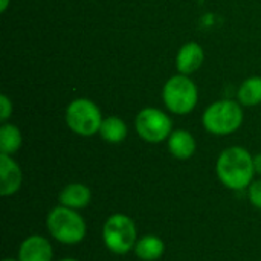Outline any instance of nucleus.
<instances>
[{
    "label": "nucleus",
    "instance_id": "obj_19",
    "mask_svg": "<svg viewBox=\"0 0 261 261\" xmlns=\"http://www.w3.org/2000/svg\"><path fill=\"white\" fill-rule=\"evenodd\" d=\"M254 167H255V173L261 176V153L254 156Z\"/></svg>",
    "mask_w": 261,
    "mask_h": 261
},
{
    "label": "nucleus",
    "instance_id": "obj_2",
    "mask_svg": "<svg viewBox=\"0 0 261 261\" xmlns=\"http://www.w3.org/2000/svg\"><path fill=\"white\" fill-rule=\"evenodd\" d=\"M46 226L49 234L63 245H76L84 240L87 232L86 222L76 210L63 205L54 208L47 214Z\"/></svg>",
    "mask_w": 261,
    "mask_h": 261
},
{
    "label": "nucleus",
    "instance_id": "obj_12",
    "mask_svg": "<svg viewBox=\"0 0 261 261\" xmlns=\"http://www.w3.org/2000/svg\"><path fill=\"white\" fill-rule=\"evenodd\" d=\"M168 150L176 159L187 161L196 153V139L187 130H176L168 138Z\"/></svg>",
    "mask_w": 261,
    "mask_h": 261
},
{
    "label": "nucleus",
    "instance_id": "obj_3",
    "mask_svg": "<svg viewBox=\"0 0 261 261\" xmlns=\"http://www.w3.org/2000/svg\"><path fill=\"white\" fill-rule=\"evenodd\" d=\"M202 122L206 132L217 135V136H225L231 135L236 130L240 128L243 122V110L240 104L231 99H223L211 104L203 116Z\"/></svg>",
    "mask_w": 261,
    "mask_h": 261
},
{
    "label": "nucleus",
    "instance_id": "obj_10",
    "mask_svg": "<svg viewBox=\"0 0 261 261\" xmlns=\"http://www.w3.org/2000/svg\"><path fill=\"white\" fill-rule=\"evenodd\" d=\"M205 60V52L200 44L197 43H187L184 44L176 57V67L179 73L190 75L196 72Z\"/></svg>",
    "mask_w": 261,
    "mask_h": 261
},
{
    "label": "nucleus",
    "instance_id": "obj_22",
    "mask_svg": "<svg viewBox=\"0 0 261 261\" xmlns=\"http://www.w3.org/2000/svg\"><path fill=\"white\" fill-rule=\"evenodd\" d=\"M60 261H78V260H73V258H64V260H60Z\"/></svg>",
    "mask_w": 261,
    "mask_h": 261
},
{
    "label": "nucleus",
    "instance_id": "obj_9",
    "mask_svg": "<svg viewBox=\"0 0 261 261\" xmlns=\"http://www.w3.org/2000/svg\"><path fill=\"white\" fill-rule=\"evenodd\" d=\"M52 245L41 236H31L24 239L18 249L20 261H52Z\"/></svg>",
    "mask_w": 261,
    "mask_h": 261
},
{
    "label": "nucleus",
    "instance_id": "obj_16",
    "mask_svg": "<svg viewBox=\"0 0 261 261\" xmlns=\"http://www.w3.org/2000/svg\"><path fill=\"white\" fill-rule=\"evenodd\" d=\"M239 101L243 106L252 107L261 102V76H251L242 83L239 89Z\"/></svg>",
    "mask_w": 261,
    "mask_h": 261
},
{
    "label": "nucleus",
    "instance_id": "obj_13",
    "mask_svg": "<svg viewBox=\"0 0 261 261\" xmlns=\"http://www.w3.org/2000/svg\"><path fill=\"white\" fill-rule=\"evenodd\" d=\"M165 252V245L158 236H144L135 245V254L142 261L159 260Z\"/></svg>",
    "mask_w": 261,
    "mask_h": 261
},
{
    "label": "nucleus",
    "instance_id": "obj_17",
    "mask_svg": "<svg viewBox=\"0 0 261 261\" xmlns=\"http://www.w3.org/2000/svg\"><path fill=\"white\" fill-rule=\"evenodd\" d=\"M248 196H249V202L255 208L261 210V180H255V182L251 184Z\"/></svg>",
    "mask_w": 261,
    "mask_h": 261
},
{
    "label": "nucleus",
    "instance_id": "obj_4",
    "mask_svg": "<svg viewBox=\"0 0 261 261\" xmlns=\"http://www.w3.org/2000/svg\"><path fill=\"white\" fill-rule=\"evenodd\" d=\"M102 240L110 252L116 255L128 254L138 242L135 222L125 214L110 216L102 226Z\"/></svg>",
    "mask_w": 261,
    "mask_h": 261
},
{
    "label": "nucleus",
    "instance_id": "obj_20",
    "mask_svg": "<svg viewBox=\"0 0 261 261\" xmlns=\"http://www.w3.org/2000/svg\"><path fill=\"white\" fill-rule=\"evenodd\" d=\"M8 5H9V0H0V11L5 12L6 8H8Z\"/></svg>",
    "mask_w": 261,
    "mask_h": 261
},
{
    "label": "nucleus",
    "instance_id": "obj_15",
    "mask_svg": "<svg viewBox=\"0 0 261 261\" xmlns=\"http://www.w3.org/2000/svg\"><path fill=\"white\" fill-rule=\"evenodd\" d=\"M23 138L18 127L3 122L0 127V153L12 156L21 147Z\"/></svg>",
    "mask_w": 261,
    "mask_h": 261
},
{
    "label": "nucleus",
    "instance_id": "obj_7",
    "mask_svg": "<svg viewBox=\"0 0 261 261\" xmlns=\"http://www.w3.org/2000/svg\"><path fill=\"white\" fill-rule=\"evenodd\" d=\"M135 127L141 139L150 144H158L170 138L173 133V122L167 113L159 109L147 107L142 109L135 121Z\"/></svg>",
    "mask_w": 261,
    "mask_h": 261
},
{
    "label": "nucleus",
    "instance_id": "obj_21",
    "mask_svg": "<svg viewBox=\"0 0 261 261\" xmlns=\"http://www.w3.org/2000/svg\"><path fill=\"white\" fill-rule=\"evenodd\" d=\"M3 261H20V260H15V258H5Z\"/></svg>",
    "mask_w": 261,
    "mask_h": 261
},
{
    "label": "nucleus",
    "instance_id": "obj_6",
    "mask_svg": "<svg viewBox=\"0 0 261 261\" xmlns=\"http://www.w3.org/2000/svg\"><path fill=\"white\" fill-rule=\"evenodd\" d=\"M66 122L73 133L80 136H93L99 133L102 124L101 110L93 101L78 98L67 106Z\"/></svg>",
    "mask_w": 261,
    "mask_h": 261
},
{
    "label": "nucleus",
    "instance_id": "obj_14",
    "mask_svg": "<svg viewBox=\"0 0 261 261\" xmlns=\"http://www.w3.org/2000/svg\"><path fill=\"white\" fill-rule=\"evenodd\" d=\"M128 128L127 124L118 118V116H109L102 119L101 128H99V136L109 142V144H119L127 138Z\"/></svg>",
    "mask_w": 261,
    "mask_h": 261
},
{
    "label": "nucleus",
    "instance_id": "obj_18",
    "mask_svg": "<svg viewBox=\"0 0 261 261\" xmlns=\"http://www.w3.org/2000/svg\"><path fill=\"white\" fill-rule=\"evenodd\" d=\"M12 115V102L6 95H0V119L6 122L8 118Z\"/></svg>",
    "mask_w": 261,
    "mask_h": 261
},
{
    "label": "nucleus",
    "instance_id": "obj_1",
    "mask_svg": "<svg viewBox=\"0 0 261 261\" xmlns=\"http://www.w3.org/2000/svg\"><path fill=\"white\" fill-rule=\"evenodd\" d=\"M216 173L226 188L242 191L254 182V158L243 147H229L220 153L216 164Z\"/></svg>",
    "mask_w": 261,
    "mask_h": 261
},
{
    "label": "nucleus",
    "instance_id": "obj_8",
    "mask_svg": "<svg viewBox=\"0 0 261 261\" xmlns=\"http://www.w3.org/2000/svg\"><path fill=\"white\" fill-rule=\"evenodd\" d=\"M23 184V173L18 164L9 156L0 153V194L9 197L15 194Z\"/></svg>",
    "mask_w": 261,
    "mask_h": 261
},
{
    "label": "nucleus",
    "instance_id": "obj_11",
    "mask_svg": "<svg viewBox=\"0 0 261 261\" xmlns=\"http://www.w3.org/2000/svg\"><path fill=\"white\" fill-rule=\"evenodd\" d=\"M60 205L72 208V210H83L92 200V193L89 187L83 184H69L64 187L58 196Z\"/></svg>",
    "mask_w": 261,
    "mask_h": 261
},
{
    "label": "nucleus",
    "instance_id": "obj_5",
    "mask_svg": "<svg viewBox=\"0 0 261 261\" xmlns=\"http://www.w3.org/2000/svg\"><path fill=\"white\" fill-rule=\"evenodd\" d=\"M162 98L170 112L176 115H188L197 104V86L187 75H174L165 83Z\"/></svg>",
    "mask_w": 261,
    "mask_h": 261
}]
</instances>
